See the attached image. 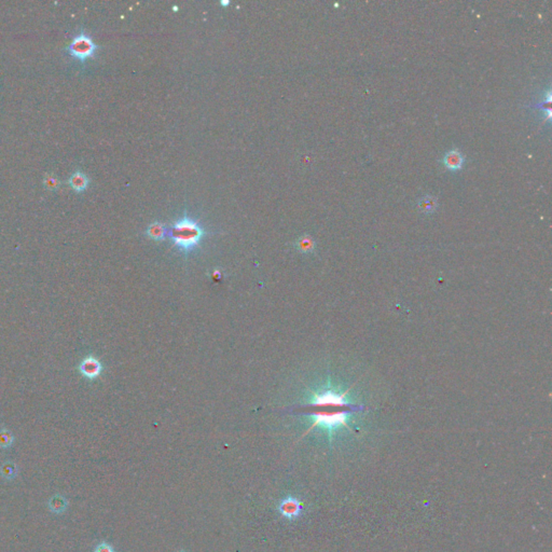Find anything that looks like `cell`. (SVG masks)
Wrapping results in <instances>:
<instances>
[{
  "instance_id": "5b68a950",
  "label": "cell",
  "mask_w": 552,
  "mask_h": 552,
  "mask_svg": "<svg viewBox=\"0 0 552 552\" xmlns=\"http://www.w3.org/2000/svg\"><path fill=\"white\" fill-rule=\"evenodd\" d=\"M79 371L84 378L89 380H95L103 371V365L93 356H89L84 358L79 365Z\"/></svg>"
},
{
  "instance_id": "7a4b0ae2",
  "label": "cell",
  "mask_w": 552,
  "mask_h": 552,
  "mask_svg": "<svg viewBox=\"0 0 552 552\" xmlns=\"http://www.w3.org/2000/svg\"><path fill=\"white\" fill-rule=\"evenodd\" d=\"M205 235L206 231L204 228L187 214L176 220L168 229V237L179 251L186 255L198 247Z\"/></svg>"
},
{
  "instance_id": "ac0fdd59",
  "label": "cell",
  "mask_w": 552,
  "mask_h": 552,
  "mask_svg": "<svg viewBox=\"0 0 552 552\" xmlns=\"http://www.w3.org/2000/svg\"><path fill=\"white\" fill-rule=\"evenodd\" d=\"M178 552H186V551H178Z\"/></svg>"
},
{
  "instance_id": "2e32d148",
  "label": "cell",
  "mask_w": 552,
  "mask_h": 552,
  "mask_svg": "<svg viewBox=\"0 0 552 552\" xmlns=\"http://www.w3.org/2000/svg\"><path fill=\"white\" fill-rule=\"evenodd\" d=\"M44 183H45V186H47L49 189H56L60 185V182L57 179L53 178V177H49V178L45 179Z\"/></svg>"
},
{
  "instance_id": "5bb4252c",
  "label": "cell",
  "mask_w": 552,
  "mask_h": 552,
  "mask_svg": "<svg viewBox=\"0 0 552 552\" xmlns=\"http://www.w3.org/2000/svg\"><path fill=\"white\" fill-rule=\"evenodd\" d=\"M13 440H14L13 436L9 431H7V429L0 431V448H4V449L10 448L12 446Z\"/></svg>"
},
{
  "instance_id": "3957f363",
  "label": "cell",
  "mask_w": 552,
  "mask_h": 552,
  "mask_svg": "<svg viewBox=\"0 0 552 552\" xmlns=\"http://www.w3.org/2000/svg\"><path fill=\"white\" fill-rule=\"evenodd\" d=\"M99 49L98 45L93 41V39L84 33V30L76 35L71 44L65 49L68 54L74 58L84 63L87 59L93 57L96 51Z\"/></svg>"
},
{
  "instance_id": "52a82bcc",
  "label": "cell",
  "mask_w": 552,
  "mask_h": 552,
  "mask_svg": "<svg viewBox=\"0 0 552 552\" xmlns=\"http://www.w3.org/2000/svg\"><path fill=\"white\" fill-rule=\"evenodd\" d=\"M442 162H443L444 166L448 168V170L457 171L463 166L464 158L462 156V153L459 152V150L452 149V150L448 151L446 155H444V157L442 159Z\"/></svg>"
},
{
  "instance_id": "9c48e42d",
  "label": "cell",
  "mask_w": 552,
  "mask_h": 552,
  "mask_svg": "<svg viewBox=\"0 0 552 552\" xmlns=\"http://www.w3.org/2000/svg\"><path fill=\"white\" fill-rule=\"evenodd\" d=\"M67 507H68V502L63 495L56 494L50 498L49 508L53 513L59 515V513H63L64 511H66Z\"/></svg>"
},
{
  "instance_id": "6da1fadb",
  "label": "cell",
  "mask_w": 552,
  "mask_h": 552,
  "mask_svg": "<svg viewBox=\"0 0 552 552\" xmlns=\"http://www.w3.org/2000/svg\"><path fill=\"white\" fill-rule=\"evenodd\" d=\"M345 395H347L345 393L340 394L331 389L313 392L311 394V400L298 408L312 420V425L306 433L315 427H320L325 429L329 438L331 439L332 433L335 429L340 427L350 429L348 424L350 413L362 409V407L351 404L345 399Z\"/></svg>"
},
{
  "instance_id": "8fae6325",
  "label": "cell",
  "mask_w": 552,
  "mask_h": 552,
  "mask_svg": "<svg viewBox=\"0 0 552 552\" xmlns=\"http://www.w3.org/2000/svg\"><path fill=\"white\" fill-rule=\"evenodd\" d=\"M296 247L302 254H310L315 249V242L310 235H303L296 242Z\"/></svg>"
},
{
  "instance_id": "ba28073f",
  "label": "cell",
  "mask_w": 552,
  "mask_h": 552,
  "mask_svg": "<svg viewBox=\"0 0 552 552\" xmlns=\"http://www.w3.org/2000/svg\"><path fill=\"white\" fill-rule=\"evenodd\" d=\"M68 182L76 193L84 192V191H86L90 186V179L88 176L79 171L72 174L71 177H69Z\"/></svg>"
},
{
  "instance_id": "8992f818",
  "label": "cell",
  "mask_w": 552,
  "mask_h": 552,
  "mask_svg": "<svg viewBox=\"0 0 552 552\" xmlns=\"http://www.w3.org/2000/svg\"><path fill=\"white\" fill-rule=\"evenodd\" d=\"M168 229L170 228H167V226L162 222L155 221L146 229V235L153 241H164L168 236Z\"/></svg>"
},
{
  "instance_id": "4fadbf2b",
  "label": "cell",
  "mask_w": 552,
  "mask_h": 552,
  "mask_svg": "<svg viewBox=\"0 0 552 552\" xmlns=\"http://www.w3.org/2000/svg\"><path fill=\"white\" fill-rule=\"evenodd\" d=\"M538 107L540 108L541 112L546 114V118L548 121L551 119V92L548 90L547 94L543 96L542 101L538 104Z\"/></svg>"
},
{
  "instance_id": "9a60e30c",
  "label": "cell",
  "mask_w": 552,
  "mask_h": 552,
  "mask_svg": "<svg viewBox=\"0 0 552 552\" xmlns=\"http://www.w3.org/2000/svg\"><path fill=\"white\" fill-rule=\"evenodd\" d=\"M94 552H114V549L111 545L107 542H101L95 547Z\"/></svg>"
},
{
  "instance_id": "30bf717a",
  "label": "cell",
  "mask_w": 552,
  "mask_h": 552,
  "mask_svg": "<svg viewBox=\"0 0 552 552\" xmlns=\"http://www.w3.org/2000/svg\"><path fill=\"white\" fill-rule=\"evenodd\" d=\"M437 204L438 202H437V198L434 195H425L418 201L419 210L426 215L434 213L437 209Z\"/></svg>"
},
{
  "instance_id": "7c38bea8",
  "label": "cell",
  "mask_w": 552,
  "mask_h": 552,
  "mask_svg": "<svg viewBox=\"0 0 552 552\" xmlns=\"http://www.w3.org/2000/svg\"><path fill=\"white\" fill-rule=\"evenodd\" d=\"M0 474L6 480H13L18 474V467L11 462H7L0 468Z\"/></svg>"
},
{
  "instance_id": "277c9868",
  "label": "cell",
  "mask_w": 552,
  "mask_h": 552,
  "mask_svg": "<svg viewBox=\"0 0 552 552\" xmlns=\"http://www.w3.org/2000/svg\"><path fill=\"white\" fill-rule=\"evenodd\" d=\"M279 511L283 517L288 520H294L301 516L302 505L298 498L294 496H287L279 505Z\"/></svg>"
},
{
  "instance_id": "e0dca14e",
  "label": "cell",
  "mask_w": 552,
  "mask_h": 552,
  "mask_svg": "<svg viewBox=\"0 0 552 552\" xmlns=\"http://www.w3.org/2000/svg\"><path fill=\"white\" fill-rule=\"evenodd\" d=\"M220 5L222 7H227V6L230 5V2H229V0H220Z\"/></svg>"
}]
</instances>
